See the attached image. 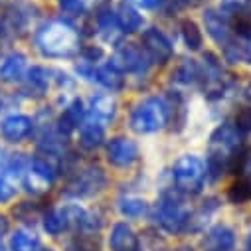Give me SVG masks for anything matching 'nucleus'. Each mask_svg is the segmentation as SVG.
I'll return each instance as SVG.
<instances>
[{
	"label": "nucleus",
	"instance_id": "nucleus-40",
	"mask_svg": "<svg viewBox=\"0 0 251 251\" xmlns=\"http://www.w3.org/2000/svg\"><path fill=\"white\" fill-rule=\"evenodd\" d=\"M245 251H251V229L245 235Z\"/></svg>",
	"mask_w": 251,
	"mask_h": 251
},
{
	"label": "nucleus",
	"instance_id": "nucleus-32",
	"mask_svg": "<svg viewBox=\"0 0 251 251\" xmlns=\"http://www.w3.org/2000/svg\"><path fill=\"white\" fill-rule=\"evenodd\" d=\"M14 216H16V220H20L22 224H34L38 218H42L44 214H42V210L36 206V204H32V202H22V204H18L16 208H14Z\"/></svg>",
	"mask_w": 251,
	"mask_h": 251
},
{
	"label": "nucleus",
	"instance_id": "nucleus-25",
	"mask_svg": "<svg viewBox=\"0 0 251 251\" xmlns=\"http://www.w3.org/2000/svg\"><path fill=\"white\" fill-rule=\"evenodd\" d=\"M42 227L46 233L50 235H61L64 231L70 229V220L64 208H57V210H50L42 216Z\"/></svg>",
	"mask_w": 251,
	"mask_h": 251
},
{
	"label": "nucleus",
	"instance_id": "nucleus-23",
	"mask_svg": "<svg viewBox=\"0 0 251 251\" xmlns=\"http://www.w3.org/2000/svg\"><path fill=\"white\" fill-rule=\"evenodd\" d=\"M26 75V57L22 53H10L0 64V79L6 83H16Z\"/></svg>",
	"mask_w": 251,
	"mask_h": 251
},
{
	"label": "nucleus",
	"instance_id": "nucleus-35",
	"mask_svg": "<svg viewBox=\"0 0 251 251\" xmlns=\"http://www.w3.org/2000/svg\"><path fill=\"white\" fill-rule=\"evenodd\" d=\"M81 55H83V61L95 64L97 59L103 57V50H101V48H95V46H89V48H83V50H81Z\"/></svg>",
	"mask_w": 251,
	"mask_h": 251
},
{
	"label": "nucleus",
	"instance_id": "nucleus-29",
	"mask_svg": "<svg viewBox=\"0 0 251 251\" xmlns=\"http://www.w3.org/2000/svg\"><path fill=\"white\" fill-rule=\"evenodd\" d=\"M180 36H182L186 48L190 50V51H198L202 48V44H204L200 26L194 20H190V18L180 20Z\"/></svg>",
	"mask_w": 251,
	"mask_h": 251
},
{
	"label": "nucleus",
	"instance_id": "nucleus-6",
	"mask_svg": "<svg viewBox=\"0 0 251 251\" xmlns=\"http://www.w3.org/2000/svg\"><path fill=\"white\" fill-rule=\"evenodd\" d=\"M107 184V176L99 164H87L81 170H77L66 184L64 196L74 200H85L99 194Z\"/></svg>",
	"mask_w": 251,
	"mask_h": 251
},
{
	"label": "nucleus",
	"instance_id": "nucleus-16",
	"mask_svg": "<svg viewBox=\"0 0 251 251\" xmlns=\"http://www.w3.org/2000/svg\"><path fill=\"white\" fill-rule=\"evenodd\" d=\"M233 247H235V231L226 224L212 226L202 239L204 251H233Z\"/></svg>",
	"mask_w": 251,
	"mask_h": 251
},
{
	"label": "nucleus",
	"instance_id": "nucleus-41",
	"mask_svg": "<svg viewBox=\"0 0 251 251\" xmlns=\"http://www.w3.org/2000/svg\"><path fill=\"white\" fill-rule=\"evenodd\" d=\"M2 160H4V151L0 149V164H2Z\"/></svg>",
	"mask_w": 251,
	"mask_h": 251
},
{
	"label": "nucleus",
	"instance_id": "nucleus-4",
	"mask_svg": "<svg viewBox=\"0 0 251 251\" xmlns=\"http://www.w3.org/2000/svg\"><path fill=\"white\" fill-rule=\"evenodd\" d=\"M208 178L206 162L196 154H182L172 166L174 190L184 196H198Z\"/></svg>",
	"mask_w": 251,
	"mask_h": 251
},
{
	"label": "nucleus",
	"instance_id": "nucleus-24",
	"mask_svg": "<svg viewBox=\"0 0 251 251\" xmlns=\"http://www.w3.org/2000/svg\"><path fill=\"white\" fill-rule=\"evenodd\" d=\"M8 247H10V251H40L42 249V239L30 227H22V229H16L10 235Z\"/></svg>",
	"mask_w": 251,
	"mask_h": 251
},
{
	"label": "nucleus",
	"instance_id": "nucleus-5",
	"mask_svg": "<svg viewBox=\"0 0 251 251\" xmlns=\"http://www.w3.org/2000/svg\"><path fill=\"white\" fill-rule=\"evenodd\" d=\"M170 121L168 113V103L160 97H147L135 105L129 117L131 129L139 135H151L160 129Z\"/></svg>",
	"mask_w": 251,
	"mask_h": 251
},
{
	"label": "nucleus",
	"instance_id": "nucleus-13",
	"mask_svg": "<svg viewBox=\"0 0 251 251\" xmlns=\"http://www.w3.org/2000/svg\"><path fill=\"white\" fill-rule=\"evenodd\" d=\"M64 210L68 214L70 227L77 229L79 233H97L103 227V216L97 210H89L79 204H68Z\"/></svg>",
	"mask_w": 251,
	"mask_h": 251
},
{
	"label": "nucleus",
	"instance_id": "nucleus-28",
	"mask_svg": "<svg viewBox=\"0 0 251 251\" xmlns=\"http://www.w3.org/2000/svg\"><path fill=\"white\" fill-rule=\"evenodd\" d=\"M119 212L123 218H129V220H137V218H143L145 214L151 212V206L147 200L143 198H137V196H127V198H121L119 204H117Z\"/></svg>",
	"mask_w": 251,
	"mask_h": 251
},
{
	"label": "nucleus",
	"instance_id": "nucleus-1",
	"mask_svg": "<svg viewBox=\"0 0 251 251\" xmlns=\"http://www.w3.org/2000/svg\"><path fill=\"white\" fill-rule=\"evenodd\" d=\"M243 162L245 149L241 133L233 127V123L220 125L208 141V176H212V180H218L229 170H239Z\"/></svg>",
	"mask_w": 251,
	"mask_h": 251
},
{
	"label": "nucleus",
	"instance_id": "nucleus-42",
	"mask_svg": "<svg viewBox=\"0 0 251 251\" xmlns=\"http://www.w3.org/2000/svg\"><path fill=\"white\" fill-rule=\"evenodd\" d=\"M0 251H6V247L2 245V241H0Z\"/></svg>",
	"mask_w": 251,
	"mask_h": 251
},
{
	"label": "nucleus",
	"instance_id": "nucleus-8",
	"mask_svg": "<svg viewBox=\"0 0 251 251\" xmlns=\"http://www.w3.org/2000/svg\"><path fill=\"white\" fill-rule=\"evenodd\" d=\"M55 166L48 162V158H34L28 162V168L24 170L22 184L30 194L40 196L50 190V186L55 180Z\"/></svg>",
	"mask_w": 251,
	"mask_h": 251
},
{
	"label": "nucleus",
	"instance_id": "nucleus-21",
	"mask_svg": "<svg viewBox=\"0 0 251 251\" xmlns=\"http://www.w3.org/2000/svg\"><path fill=\"white\" fill-rule=\"evenodd\" d=\"M125 74L113 64V61H109V64L105 66H99V68H93V77L91 81L99 83L101 87H105L107 91H121L123 85H125Z\"/></svg>",
	"mask_w": 251,
	"mask_h": 251
},
{
	"label": "nucleus",
	"instance_id": "nucleus-31",
	"mask_svg": "<svg viewBox=\"0 0 251 251\" xmlns=\"http://www.w3.org/2000/svg\"><path fill=\"white\" fill-rule=\"evenodd\" d=\"M68 251H101V243L95 233H81L68 243Z\"/></svg>",
	"mask_w": 251,
	"mask_h": 251
},
{
	"label": "nucleus",
	"instance_id": "nucleus-36",
	"mask_svg": "<svg viewBox=\"0 0 251 251\" xmlns=\"http://www.w3.org/2000/svg\"><path fill=\"white\" fill-rule=\"evenodd\" d=\"M162 0H133V4H137L139 8H145V10H152L156 6H160Z\"/></svg>",
	"mask_w": 251,
	"mask_h": 251
},
{
	"label": "nucleus",
	"instance_id": "nucleus-33",
	"mask_svg": "<svg viewBox=\"0 0 251 251\" xmlns=\"http://www.w3.org/2000/svg\"><path fill=\"white\" fill-rule=\"evenodd\" d=\"M233 127L241 135L251 133V105H245V107H239L237 109V113L233 117Z\"/></svg>",
	"mask_w": 251,
	"mask_h": 251
},
{
	"label": "nucleus",
	"instance_id": "nucleus-30",
	"mask_svg": "<svg viewBox=\"0 0 251 251\" xmlns=\"http://www.w3.org/2000/svg\"><path fill=\"white\" fill-rule=\"evenodd\" d=\"M227 200L235 206H241V204H247L251 202V180L249 178H239L235 180L229 190H227Z\"/></svg>",
	"mask_w": 251,
	"mask_h": 251
},
{
	"label": "nucleus",
	"instance_id": "nucleus-27",
	"mask_svg": "<svg viewBox=\"0 0 251 251\" xmlns=\"http://www.w3.org/2000/svg\"><path fill=\"white\" fill-rule=\"evenodd\" d=\"M172 81L182 85H194L200 83V66L194 59H182L172 72Z\"/></svg>",
	"mask_w": 251,
	"mask_h": 251
},
{
	"label": "nucleus",
	"instance_id": "nucleus-15",
	"mask_svg": "<svg viewBox=\"0 0 251 251\" xmlns=\"http://www.w3.org/2000/svg\"><path fill=\"white\" fill-rule=\"evenodd\" d=\"M34 131V121L28 115H10L0 123V137L6 143H22Z\"/></svg>",
	"mask_w": 251,
	"mask_h": 251
},
{
	"label": "nucleus",
	"instance_id": "nucleus-38",
	"mask_svg": "<svg viewBox=\"0 0 251 251\" xmlns=\"http://www.w3.org/2000/svg\"><path fill=\"white\" fill-rule=\"evenodd\" d=\"M6 231H8V222H6V218L0 216V237H2V233H6Z\"/></svg>",
	"mask_w": 251,
	"mask_h": 251
},
{
	"label": "nucleus",
	"instance_id": "nucleus-9",
	"mask_svg": "<svg viewBox=\"0 0 251 251\" xmlns=\"http://www.w3.org/2000/svg\"><path fill=\"white\" fill-rule=\"evenodd\" d=\"M111 61L123 74H133V75H145L151 66L145 50L135 44H119L115 50V57Z\"/></svg>",
	"mask_w": 251,
	"mask_h": 251
},
{
	"label": "nucleus",
	"instance_id": "nucleus-12",
	"mask_svg": "<svg viewBox=\"0 0 251 251\" xmlns=\"http://www.w3.org/2000/svg\"><path fill=\"white\" fill-rule=\"evenodd\" d=\"M107 160L115 168H129L139 160V147L127 137H115L107 143Z\"/></svg>",
	"mask_w": 251,
	"mask_h": 251
},
{
	"label": "nucleus",
	"instance_id": "nucleus-10",
	"mask_svg": "<svg viewBox=\"0 0 251 251\" xmlns=\"http://www.w3.org/2000/svg\"><path fill=\"white\" fill-rule=\"evenodd\" d=\"M143 50H145L151 64H156V66H164L166 61H170V57L174 53L172 42L156 26H151L143 32Z\"/></svg>",
	"mask_w": 251,
	"mask_h": 251
},
{
	"label": "nucleus",
	"instance_id": "nucleus-37",
	"mask_svg": "<svg viewBox=\"0 0 251 251\" xmlns=\"http://www.w3.org/2000/svg\"><path fill=\"white\" fill-rule=\"evenodd\" d=\"M245 4H251V0H224L226 8H239V6H245Z\"/></svg>",
	"mask_w": 251,
	"mask_h": 251
},
{
	"label": "nucleus",
	"instance_id": "nucleus-2",
	"mask_svg": "<svg viewBox=\"0 0 251 251\" xmlns=\"http://www.w3.org/2000/svg\"><path fill=\"white\" fill-rule=\"evenodd\" d=\"M34 44L44 57L68 59L79 51V32L66 20H50L36 30Z\"/></svg>",
	"mask_w": 251,
	"mask_h": 251
},
{
	"label": "nucleus",
	"instance_id": "nucleus-20",
	"mask_svg": "<svg viewBox=\"0 0 251 251\" xmlns=\"http://www.w3.org/2000/svg\"><path fill=\"white\" fill-rule=\"evenodd\" d=\"M117 20L123 28V34H133L139 32L145 24V18L139 14L137 6L133 4V0H121L119 6H117Z\"/></svg>",
	"mask_w": 251,
	"mask_h": 251
},
{
	"label": "nucleus",
	"instance_id": "nucleus-17",
	"mask_svg": "<svg viewBox=\"0 0 251 251\" xmlns=\"http://www.w3.org/2000/svg\"><path fill=\"white\" fill-rule=\"evenodd\" d=\"M95 26L99 36L107 42V44H119L121 36H123V28L117 20V14L109 8V6H101L95 14Z\"/></svg>",
	"mask_w": 251,
	"mask_h": 251
},
{
	"label": "nucleus",
	"instance_id": "nucleus-43",
	"mask_svg": "<svg viewBox=\"0 0 251 251\" xmlns=\"http://www.w3.org/2000/svg\"><path fill=\"white\" fill-rule=\"evenodd\" d=\"M40 251H53V249H40Z\"/></svg>",
	"mask_w": 251,
	"mask_h": 251
},
{
	"label": "nucleus",
	"instance_id": "nucleus-14",
	"mask_svg": "<svg viewBox=\"0 0 251 251\" xmlns=\"http://www.w3.org/2000/svg\"><path fill=\"white\" fill-rule=\"evenodd\" d=\"M107 245L111 251H143L141 237L135 233V229L129 224H125V222H117L111 226Z\"/></svg>",
	"mask_w": 251,
	"mask_h": 251
},
{
	"label": "nucleus",
	"instance_id": "nucleus-19",
	"mask_svg": "<svg viewBox=\"0 0 251 251\" xmlns=\"http://www.w3.org/2000/svg\"><path fill=\"white\" fill-rule=\"evenodd\" d=\"M77 131H79V145L85 151H95L105 141V125L95 121V119H91V117L83 119L81 127Z\"/></svg>",
	"mask_w": 251,
	"mask_h": 251
},
{
	"label": "nucleus",
	"instance_id": "nucleus-18",
	"mask_svg": "<svg viewBox=\"0 0 251 251\" xmlns=\"http://www.w3.org/2000/svg\"><path fill=\"white\" fill-rule=\"evenodd\" d=\"M83 119H85L83 103H81V99H74V101L64 109V113H61L55 131H57L61 137H64V139H68L74 131H77V129L81 127Z\"/></svg>",
	"mask_w": 251,
	"mask_h": 251
},
{
	"label": "nucleus",
	"instance_id": "nucleus-7",
	"mask_svg": "<svg viewBox=\"0 0 251 251\" xmlns=\"http://www.w3.org/2000/svg\"><path fill=\"white\" fill-rule=\"evenodd\" d=\"M200 81L208 99H222L231 87V75H227L214 53H204V66L200 68Z\"/></svg>",
	"mask_w": 251,
	"mask_h": 251
},
{
	"label": "nucleus",
	"instance_id": "nucleus-39",
	"mask_svg": "<svg viewBox=\"0 0 251 251\" xmlns=\"http://www.w3.org/2000/svg\"><path fill=\"white\" fill-rule=\"evenodd\" d=\"M243 95H245V99L247 101H251V79L247 81V85L243 87Z\"/></svg>",
	"mask_w": 251,
	"mask_h": 251
},
{
	"label": "nucleus",
	"instance_id": "nucleus-34",
	"mask_svg": "<svg viewBox=\"0 0 251 251\" xmlns=\"http://www.w3.org/2000/svg\"><path fill=\"white\" fill-rule=\"evenodd\" d=\"M57 4H59V10L68 16H79L87 8L85 0H57Z\"/></svg>",
	"mask_w": 251,
	"mask_h": 251
},
{
	"label": "nucleus",
	"instance_id": "nucleus-22",
	"mask_svg": "<svg viewBox=\"0 0 251 251\" xmlns=\"http://www.w3.org/2000/svg\"><path fill=\"white\" fill-rule=\"evenodd\" d=\"M117 115V103L111 95H93L89 99V117L107 125Z\"/></svg>",
	"mask_w": 251,
	"mask_h": 251
},
{
	"label": "nucleus",
	"instance_id": "nucleus-26",
	"mask_svg": "<svg viewBox=\"0 0 251 251\" xmlns=\"http://www.w3.org/2000/svg\"><path fill=\"white\" fill-rule=\"evenodd\" d=\"M50 85V72L36 66L32 70L26 72V93L32 97H42L48 91Z\"/></svg>",
	"mask_w": 251,
	"mask_h": 251
},
{
	"label": "nucleus",
	"instance_id": "nucleus-3",
	"mask_svg": "<svg viewBox=\"0 0 251 251\" xmlns=\"http://www.w3.org/2000/svg\"><path fill=\"white\" fill-rule=\"evenodd\" d=\"M151 218L168 235H182L190 231L192 210L184 204L180 192L174 190V192H164L158 198V202L151 210Z\"/></svg>",
	"mask_w": 251,
	"mask_h": 251
},
{
	"label": "nucleus",
	"instance_id": "nucleus-11",
	"mask_svg": "<svg viewBox=\"0 0 251 251\" xmlns=\"http://www.w3.org/2000/svg\"><path fill=\"white\" fill-rule=\"evenodd\" d=\"M30 16L24 12L20 4L0 2V36L4 40H12L20 36L28 26Z\"/></svg>",
	"mask_w": 251,
	"mask_h": 251
}]
</instances>
